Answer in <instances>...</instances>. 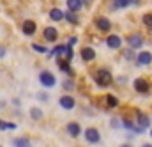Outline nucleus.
<instances>
[{"label": "nucleus", "instance_id": "35", "mask_svg": "<svg viewBox=\"0 0 152 147\" xmlns=\"http://www.w3.org/2000/svg\"><path fill=\"white\" fill-rule=\"evenodd\" d=\"M151 135H152V131H151Z\"/></svg>", "mask_w": 152, "mask_h": 147}, {"label": "nucleus", "instance_id": "16", "mask_svg": "<svg viewBox=\"0 0 152 147\" xmlns=\"http://www.w3.org/2000/svg\"><path fill=\"white\" fill-rule=\"evenodd\" d=\"M12 146L14 147H30V140L27 137H20V138L12 140Z\"/></svg>", "mask_w": 152, "mask_h": 147}, {"label": "nucleus", "instance_id": "7", "mask_svg": "<svg viewBox=\"0 0 152 147\" xmlns=\"http://www.w3.org/2000/svg\"><path fill=\"white\" fill-rule=\"evenodd\" d=\"M96 25H97V29H99V30H103V32H108V30L112 29L110 20H108V18H104V16L97 18V20H96Z\"/></svg>", "mask_w": 152, "mask_h": 147}, {"label": "nucleus", "instance_id": "5", "mask_svg": "<svg viewBox=\"0 0 152 147\" xmlns=\"http://www.w3.org/2000/svg\"><path fill=\"white\" fill-rule=\"evenodd\" d=\"M136 62H138V66H149L152 62V53L151 51H140L136 57Z\"/></svg>", "mask_w": 152, "mask_h": 147}, {"label": "nucleus", "instance_id": "11", "mask_svg": "<svg viewBox=\"0 0 152 147\" xmlns=\"http://www.w3.org/2000/svg\"><path fill=\"white\" fill-rule=\"evenodd\" d=\"M23 34H25V36H34V34H36V23H34L32 20H27V21L23 23Z\"/></svg>", "mask_w": 152, "mask_h": 147}, {"label": "nucleus", "instance_id": "18", "mask_svg": "<svg viewBox=\"0 0 152 147\" xmlns=\"http://www.w3.org/2000/svg\"><path fill=\"white\" fill-rule=\"evenodd\" d=\"M50 18H51L53 21H60V20H64V12H62L60 9H57V7H55V9H51V11H50Z\"/></svg>", "mask_w": 152, "mask_h": 147}, {"label": "nucleus", "instance_id": "2", "mask_svg": "<svg viewBox=\"0 0 152 147\" xmlns=\"http://www.w3.org/2000/svg\"><path fill=\"white\" fill-rule=\"evenodd\" d=\"M39 82H41L44 87H55L57 78H55V74L50 73V71H41V74H39Z\"/></svg>", "mask_w": 152, "mask_h": 147}, {"label": "nucleus", "instance_id": "1", "mask_svg": "<svg viewBox=\"0 0 152 147\" xmlns=\"http://www.w3.org/2000/svg\"><path fill=\"white\" fill-rule=\"evenodd\" d=\"M96 83L101 85V87L110 85V83H112V73L106 71V69H99V71L96 73Z\"/></svg>", "mask_w": 152, "mask_h": 147}, {"label": "nucleus", "instance_id": "32", "mask_svg": "<svg viewBox=\"0 0 152 147\" xmlns=\"http://www.w3.org/2000/svg\"><path fill=\"white\" fill-rule=\"evenodd\" d=\"M120 147H133V146H129V144H122Z\"/></svg>", "mask_w": 152, "mask_h": 147}, {"label": "nucleus", "instance_id": "24", "mask_svg": "<svg viewBox=\"0 0 152 147\" xmlns=\"http://www.w3.org/2000/svg\"><path fill=\"white\" fill-rule=\"evenodd\" d=\"M143 23H145L149 29H152V14H145V16H143Z\"/></svg>", "mask_w": 152, "mask_h": 147}, {"label": "nucleus", "instance_id": "9", "mask_svg": "<svg viewBox=\"0 0 152 147\" xmlns=\"http://www.w3.org/2000/svg\"><path fill=\"white\" fill-rule=\"evenodd\" d=\"M57 37H58V32H57L55 27H48V29H44V39H46V41L53 43V41H57Z\"/></svg>", "mask_w": 152, "mask_h": 147}, {"label": "nucleus", "instance_id": "15", "mask_svg": "<svg viewBox=\"0 0 152 147\" xmlns=\"http://www.w3.org/2000/svg\"><path fill=\"white\" fill-rule=\"evenodd\" d=\"M122 126L127 128V129H131V131H134V133H142V131H143L142 126H136L134 122H131V121H127V119H124V124H122Z\"/></svg>", "mask_w": 152, "mask_h": 147}, {"label": "nucleus", "instance_id": "19", "mask_svg": "<svg viewBox=\"0 0 152 147\" xmlns=\"http://www.w3.org/2000/svg\"><path fill=\"white\" fill-rule=\"evenodd\" d=\"M66 4H67V9H69V11L78 12V11L81 9V0H67Z\"/></svg>", "mask_w": 152, "mask_h": 147}, {"label": "nucleus", "instance_id": "34", "mask_svg": "<svg viewBox=\"0 0 152 147\" xmlns=\"http://www.w3.org/2000/svg\"><path fill=\"white\" fill-rule=\"evenodd\" d=\"M83 2H88V0H83Z\"/></svg>", "mask_w": 152, "mask_h": 147}, {"label": "nucleus", "instance_id": "26", "mask_svg": "<svg viewBox=\"0 0 152 147\" xmlns=\"http://www.w3.org/2000/svg\"><path fill=\"white\" fill-rule=\"evenodd\" d=\"M124 57H126L127 60H131V59H134V55H133V51H131V50H126V53H124Z\"/></svg>", "mask_w": 152, "mask_h": 147}, {"label": "nucleus", "instance_id": "25", "mask_svg": "<svg viewBox=\"0 0 152 147\" xmlns=\"http://www.w3.org/2000/svg\"><path fill=\"white\" fill-rule=\"evenodd\" d=\"M32 48L36 50V51H39V53H44V51H48L44 46H41V44H32Z\"/></svg>", "mask_w": 152, "mask_h": 147}, {"label": "nucleus", "instance_id": "20", "mask_svg": "<svg viewBox=\"0 0 152 147\" xmlns=\"http://www.w3.org/2000/svg\"><path fill=\"white\" fill-rule=\"evenodd\" d=\"M57 62H58V66H60V69H62V71H66V73L73 74L71 68H69V60H62V59L58 57V59H57Z\"/></svg>", "mask_w": 152, "mask_h": 147}, {"label": "nucleus", "instance_id": "13", "mask_svg": "<svg viewBox=\"0 0 152 147\" xmlns=\"http://www.w3.org/2000/svg\"><path fill=\"white\" fill-rule=\"evenodd\" d=\"M81 59H83L85 62H90V60L96 59V51H94L92 48H83V50H81Z\"/></svg>", "mask_w": 152, "mask_h": 147}, {"label": "nucleus", "instance_id": "30", "mask_svg": "<svg viewBox=\"0 0 152 147\" xmlns=\"http://www.w3.org/2000/svg\"><path fill=\"white\" fill-rule=\"evenodd\" d=\"M76 41H78L76 37H71V39H69V44H76Z\"/></svg>", "mask_w": 152, "mask_h": 147}, {"label": "nucleus", "instance_id": "8", "mask_svg": "<svg viewBox=\"0 0 152 147\" xmlns=\"http://www.w3.org/2000/svg\"><path fill=\"white\" fill-rule=\"evenodd\" d=\"M127 43H129L131 48H140L143 44V37L140 36V34H133V36L127 37Z\"/></svg>", "mask_w": 152, "mask_h": 147}, {"label": "nucleus", "instance_id": "4", "mask_svg": "<svg viewBox=\"0 0 152 147\" xmlns=\"http://www.w3.org/2000/svg\"><path fill=\"white\" fill-rule=\"evenodd\" d=\"M58 103H60V107H62L64 110H73V108H75V105H76L75 98H73V96H69V94H66V96H62Z\"/></svg>", "mask_w": 152, "mask_h": 147}, {"label": "nucleus", "instance_id": "6", "mask_svg": "<svg viewBox=\"0 0 152 147\" xmlns=\"http://www.w3.org/2000/svg\"><path fill=\"white\" fill-rule=\"evenodd\" d=\"M134 89H136V92H140V94H147L151 87H149L147 80H143V78H138V80H134Z\"/></svg>", "mask_w": 152, "mask_h": 147}, {"label": "nucleus", "instance_id": "21", "mask_svg": "<svg viewBox=\"0 0 152 147\" xmlns=\"http://www.w3.org/2000/svg\"><path fill=\"white\" fill-rule=\"evenodd\" d=\"M64 18H66L69 23H73V25H76V23H78V16H76L75 11H67V12L64 14Z\"/></svg>", "mask_w": 152, "mask_h": 147}, {"label": "nucleus", "instance_id": "10", "mask_svg": "<svg viewBox=\"0 0 152 147\" xmlns=\"http://www.w3.org/2000/svg\"><path fill=\"white\" fill-rule=\"evenodd\" d=\"M106 44H108L110 48L117 50V48H120V44H122V39H120L118 36H115V34H112V36L106 37Z\"/></svg>", "mask_w": 152, "mask_h": 147}, {"label": "nucleus", "instance_id": "12", "mask_svg": "<svg viewBox=\"0 0 152 147\" xmlns=\"http://www.w3.org/2000/svg\"><path fill=\"white\" fill-rule=\"evenodd\" d=\"M136 117H138V126H142L143 129L151 126V121H149V117H147V115H145L143 112L138 110V112H136Z\"/></svg>", "mask_w": 152, "mask_h": 147}, {"label": "nucleus", "instance_id": "22", "mask_svg": "<svg viewBox=\"0 0 152 147\" xmlns=\"http://www.w3.org/2000/svg\"><path fill=\"white\" fill-rule=\"evenodd\" d=\"M106 103H108V107H112V108H115V107L118 105V99H117L115 96H106Z\"/></svg>", "mask_w": 152, "mask_h": 147}, {"label": "nucleus", "instance_id": "28", "mask_svg": "<svg viewBox=\"0 0 152 147\" xmlns=\"http://www.w3.org/2000/svg\"><path fill=\"white\" fill-rule=\"evenodd\" d=\"M64 87H66V89H73V82H66Z\"/></svg>", "mask_w": 152, "mask_h": 147}, {"label": "nucleus", "instance_id": "23", "mask_svg": "<svg viewBox=\"0 0 152 147\" xmlns=\"http://www.w3.org/2000/svg\"><path fill=\"white\" fill-rule=\"evenodd\" d=\"M30 115H32V119H41L42 117V112L39 110V108H32L30 110Z\"/></svg>", "mask_w": 152, "mask_h": 147}, {"label": "nucleus", "instance_id": "27", "mask_svg": "<svg viewBox=\"0 0 152 147\" xmlns=\"http://www.w3.org/2000/svg\"><path fill=\"white\" fill-rule=\"evenodd\" d=\"M0 129H7V122L0 119Z\"/></svg>", "mask_w": 152, "mask_h": 147}, {"label": "nucleus", "instance_id": "3", "mask_svg": "<svg viewBox=\"0 0 152 147\" xmlns=\"http://www.w3.org/2000/svg\"><path fill=\"white\" fill-rule=\"evenodd\" d=\"M85 138H87V142H90V144H97V142L101 140V135H99V131H97L96 128H87V129H85Z\"/></svg>", "mask_w": 152, "mask_h": 147}, {"label": "nucleus", "instance_id": "33", "mask_svg": "<svg viewBox=\"0 0 152 147\" xmlns=\"http://www.w3.org/2000/svg\"><path fill=\"white\" fill-rule=\"evenodd\" d=\"M142 147H152V146H151V144H143Z\"/></svg>", "mask_w": 152, "mask_h": 147}, {"label": "nucleus", "instance_id": "14", "mask_svg": "<svg viewBox=\"0 0 152 147\" xmlns=\"http://www.w3.org/2000/svg\"><path fill=\"white\" fill-rule=\"evenodd\" d=\"M67 133H69L73 138H76V137L81 133V128H80V124H78V122H69V126H67Z\"/></svg>", "mask_w": 152, "mask_h": 147}, {"label": "nucleus", "instance_id": "29", "mask_svg": "<svg viewBox=\"0 0 152 147\" xmlns=\"http://www.w3.org/2000/svg\"><path fill=\"white\" fill-rule=\"evenodd\" d=\"M4 55H5V48H4V46H0V59H2Z\"/></svg>", "mask_w": 152, "mask_h": 147}, {"label": "nucleus", "instance_id": "17", "mask_svg": "<svg viewBox=\"0 0 152 147\" xmlns=\"http://www.w3.org/2000/svg\"><path fill=\"white\" fill-rule=\"evenodd\" d=\"M127 5H131V0H112V7L117 9H126Z\"/></svg>", "mask_w": 152, "mask_h": 147}, {"label": "nucleus", "instance_id": "31", "mask_svg": "<svg viewBox=\"0 0 152 147\" xmlns=\"http://www.w3.org/2000/svg\"><path fill=\"white\" fill-rule=\"evenodd\" d=\"M131 4H134V5H138V4H140V0H131Z\"/></svg>", "mask_w": 152, "mask_h": 147}]
</instances>
